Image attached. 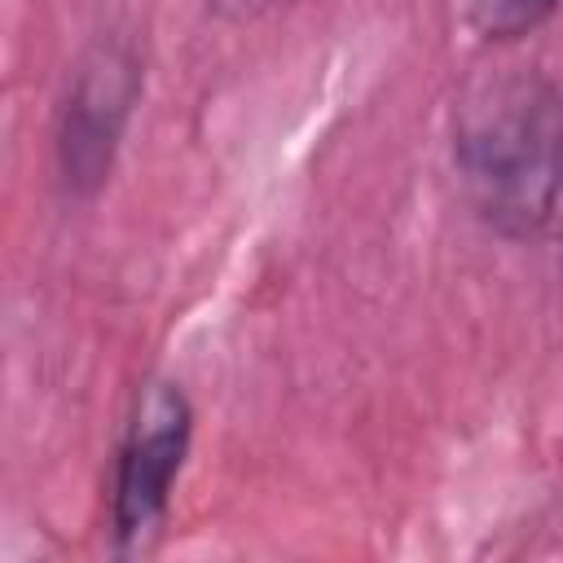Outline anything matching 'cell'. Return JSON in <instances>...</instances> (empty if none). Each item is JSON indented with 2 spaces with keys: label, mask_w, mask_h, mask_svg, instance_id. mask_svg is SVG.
I'll return each mask as SVG.
<instances>
[{
  "label": "cell",
  "mask_w": 563,
  "mask_h": 563,
  "mask_svg": "<svg viewBox=\"0 0 563 563\" xmlns=\"http://www.w3.org/2000/svg\"><path fill=\"white\" fill-rule=\"evenodd\" d=\"M453 158L484 224L537 233L563 194V88L545 75L493 79L462 106Z\"/></svg>",
  "instance_id": "1"
},
{
  "label": "cell",
  "mask_w": 563,
  "mask_h": 563,
  "mask_svg": "<svg viewBox=\"0 0 563 563\" xmlns=\"http://www.w3.org/2000/svg\"><path fill=\"white\" fill-rule=\"evenodd\" d=\"M194 409L176 383H145L114 457L110 523L119 545H141L167 515L172 484L185 466Z\"/></svg>",
  "instance_id": "2"
},
{
  "label": "cell",
  "mask_w": 563,
  "mask_h": 563,
  "mask_svg": "<svg viewBox=\"0 0 563 563\" xmlns=\"http://www.w3.org/2000/svg\"><path fill=\"white\" fill-rule=\"evenodd\" d=\"M563 0H462V18L479 40L510 44L532 35Z\"/></svg>",
  "instance_id": "4"
},
{
  "label": "cell",
  "mask_w": 563,
  "mask_h": 563,
  "mask_svg": "<svg viewBox=\"0 0 563 563\" xmlns=\"http://www.w3.org/2000/svg\"><path fill=\"white\" fill-rule=\"evenodd\" d=\"M132 101H136L132 57L119 48H97L79 66L75 88L62 110L57 154H62V172L75 189H92L110 172V158H114V145H119Z\"/></svg>",
  "instance_id": "3"
}]
</instances>
